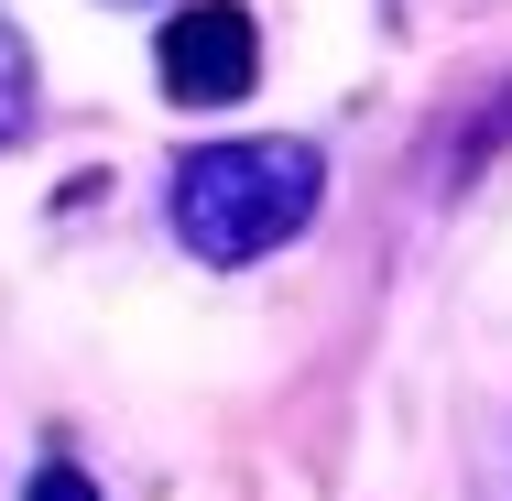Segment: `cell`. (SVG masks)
Wrapping results in <instances>:
<instances>
[{"label": "cell", "mask_w": 512, "mask_h": 501, "mask_svg": "<svg viewBox=\"0 0 512 501\" xmlns=\"http://www.w3.org/2000/svg\"><path fill=\"white\" fill-rule=\"evenodd\" d=\"M33 131V55H22V33L0 22V153Z\"/></svg>", "instance_id": "3957f363"}, {"label": "cell", "mask_w": 512, "mask_h": 501, "mask_svg": "<svg viewBox=\"0 0 512 501\" xmlns=\"http://www.w3.org/2000/svg\"><path fill=\"white\" fill-rule=\"evenodd\" d=\"M316 207H327V164H316V142H295V131L207 142V153L175 164V240L197 262H262V251H284L306 229Z\"/></svg>", "instance_id": "6da1fadb"}, {"label": "cell", "mask_w": 512, "mask_h": 501, "mask_svg": "<svg viewBox=\"0 0 512 501\" xmlns=\"http://www.w3.org/2000/svg\"><path fill=\"white\" fill-rule=\"evenodd\" d=\"M120 11H142V0H120Z\"/></svg>", "instance_id": "5b68a950"}, {"label": "cell", "mask_w": 512, "mask_h": 501, "mask_svg": "<svg viewBox=\"0 0 512 501\" xmlns=\"http://www.w3.org/2000/svg\"><path fill=\"white\" fill-rule=\"evenodd\" d=\"M262 77V22L240 0H186L164 22V99L175 109H218Z\"/></svg>", "instance_id": "7a4b0ae2"}, {"label": "cell", "mask_w": 512, "mask_h": 501, "mask_svg": "<svg viewBox=\"0 0 512 501\" xmlns=\"http://www.w3.org/2000/svg\"><path fill=\"white\" fill-rule=\"evenodd\" d=\"M22 501H99V480H88L77 458H44V469H33V491H22Z\"/></svg>", "instance_id": "277c9868"}]
</instances>
